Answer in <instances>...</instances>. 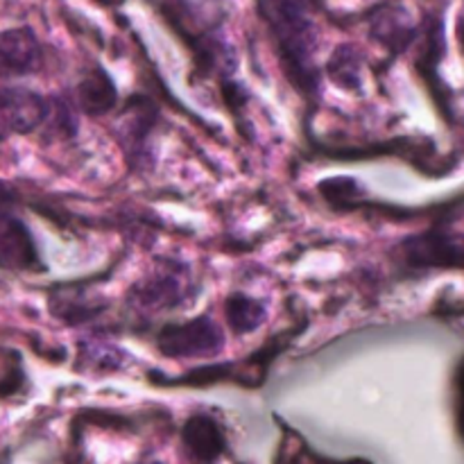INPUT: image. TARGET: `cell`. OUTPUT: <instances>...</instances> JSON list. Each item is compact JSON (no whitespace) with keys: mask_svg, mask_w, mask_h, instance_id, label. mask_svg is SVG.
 <instances>
[{"mask_svg":"<svg viewBox=\"0 0 464 464\" xmlns=\"http://www.w3.org/2000/svg\"><path fill=\"white\" fill-rule=\"evenodd\" d=\"M44 66V45L32 27H9L0 32V77L34 75Z\"/></svg>","mask_w":464,"mask_h":464,"instance_id":"cell-4","label":"cell"},{"mask_svg":"<svg viewBox=\"0 0 464 464\" xmlns=\"http://www.w3.org/2000/svg\"><path fill=\"white\" fill-rule=\"evenodd\" d=\"M181 442L190 460L198 464H216L225 451V433L208 415H195L181 430Z\"/></svg>","mask_w":464,"mask_h":464,"instance_id":"cell-7","label":"cell"},{"mask_svg":"<svg viewBox=\"0 0 464 464\" xmlns=\"http://www.w3.org/2000/svg\"><path fill=\"white\" fill-rule=\"evenodd\" d=\"M406 256L415 266H464V240L451 236H420L406 243Z\"/></svg>","mask_w":464,"mask_h":464,"instance_id":"cell-8","label":"cell"},{"mask_svg":"<svg viewBox=\"0 0 464 464\" xmlns=\"http://www.w3.org/2000/svg\"><path fill=\"white\" fill-rule=\"evenodd\" d=\"M225 313L231 329L240 335L256 331L267 315L266 306H263L258 299L247 297V295L243 293H234L229 299H227Z\"/></svg>","mask_w":464,"mask_h":464,"instance_id":"cell-11","label":"cell"},{"mask_svg":"<svg viewBox=\"0 0 464 464\" xmlns=\"http://www.w3.org/2000/svg\"><path fill=\"white\" fill-rule=\"evenodd\" d=\"M145 464H163V462H145Z\"/></svg>","mask_w":464,"mask_h":464,"instance_id":"cell-13","label":"cell"},{"mask_svg":"<svg viewBox=\"0 0 464 464\" xmlns=\"http://www.w3.org/2000/svg\"><path fill=\"white\" fill-rule=\"evenodd\" d=\"M77 102H80L82 111L89 113V116H104L118 102L116 84H113L111 77L102 68H98L91 75H86V80L80 84Z\"/></svg>","mask_w":464,"mask_h":464,"instance_id":"cell-10","label":"cell"},{"mask_svg":"<svg viewBox=\"0 0 464 464\" xmlns=\"http://www.w3.org/2000/svg\"><path fill=\"white\" fill-rule=\"evenodd\" d=\"M186 279L181 272L157 270L152 276L134 285L130 293L131 304L143 313H163L172 311L186 299Z\"/></svg>","mask_w":464,"mask_h":464,"instance_id":"cell-6","label":"cell"},{"mask_svg":"<svg viewBox=\"0 0 464 464\" xmlns=\"http://www.w3.org/2000/svg\"><path fill=\"white\" fill-rule=\"evenodd\" d=\"M53 100L21 86L0 89V140L25 136L48 122Z\"/></svg>","mask_w":464,"mask_h":464,"instance_id":"cell-3","label":"cell"},{"mask_svg":"<svg viewBox=\"0 0 464 464\" xmlns=\"http://www.w3.org/2000/svg\"><path fill=\"white\" fill-rule=\"evenodd\" d=\"M317 5L320 0H258V14L266 21L281 59L288 63L290 72L306 77V82L313 75L320 41Z\"/></svg>","mask_w":464,"mask_h":464,"instance_id":"cell-1","label":"cell"},{"mask_svg":"<svg viewBox=\"0 0 464 464\" xmlns=\"http://www.w3.org/2000/svg\"><path fill=\"white\" fill-rule=\"evenodd\" d=\"M159 349L168 358H211L225 349V334L208 315L184 324H168L159 331Z\"/></svg>","mask_w":464,"mask_h":464,"instance_id":"cell-2","label":"cell"},{"mask_svg":"<svg viewBox=\"0 0 464 464\" xmlns=\"http://www.w3.org/2000/svg\"><path fill=\"white\" fill-rule=\"evenodd\" d=\"M0 266L14 272H39L44 267L27 225L5 204H0Z\"/></svg>","mask_w":464,"mask_h":464,"instance_id":"cell-5","label":"cell"},{"mask_svg":"<svg viewBox=\"0 0 464 464\" xmlns=\"http://www.w3.org/2000/svg\"><path fill=\"white\" fill-rule=\"evenodd\" d=\"M460 39H462V45H464V21L460 23Z\"/></svg>","mask_w":464,"mask_h":464,"instance_id":"cell-12","label":"cell"},{"mask_svg":"<svg viewBox=\"0 0 464 464\" xmlns=\"http://www.w3.org/2000/svg\"><path fill=\"white\" fill-rule=\"evenodd\" d=\"M417 34V27L401 7H381L372 18V36L388 45L394 53H401Z\"/></svg>","mask_w":464,"mask_h":464,"instance_id":"cell-9","label":"cell"}]
</instances>
